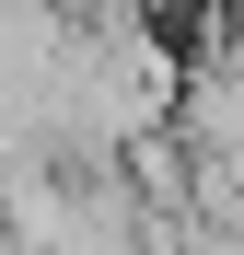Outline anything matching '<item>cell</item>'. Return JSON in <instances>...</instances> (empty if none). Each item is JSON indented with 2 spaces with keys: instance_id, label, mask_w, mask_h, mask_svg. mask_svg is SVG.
Returning <instances> with one entry per match:
<instances>
[{
  "instance_id": "6da1fadb",
  "label": "cell",
  "mask_w": 244,
  "mask_h": 255,
  "mask_svg": "<svg viewBox=\"0 0 244 255\" xmlns=\"http://www.w3.org/2000/svg\"><path fill=\"white\" fill-rule=\"evenodd\" d=\"M0 221H12V174H0Z\"/></svg>"
}]
</instances>
